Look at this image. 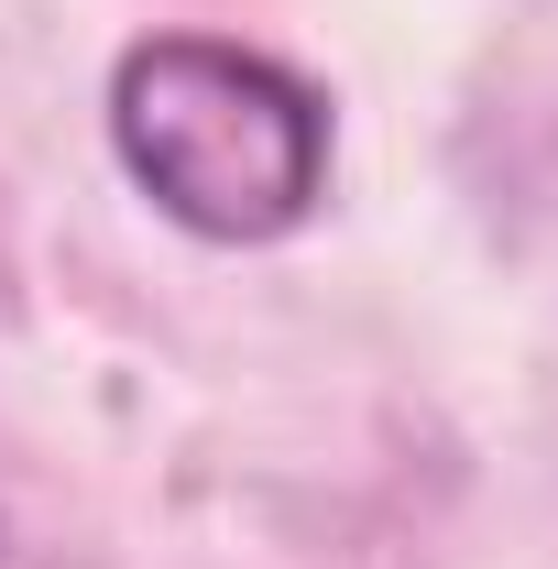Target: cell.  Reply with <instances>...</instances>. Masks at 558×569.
<instances>
[{"label": "cell", "mask_w": 558, "mask_h": 569, "mask_svg": "<svg viewBox=\"0 0 558 569\" xmlns=\"http://www.w3.org/2000/svg\"><path fill=\"white\" fill-rule=\"evenodd\" d=\"M110 153L198 241H285L329 198V99L219 33H142L110 67Z\"/></svg>", "instance_id": "obj_1"}, {"label": "cell", "mask_w": 558, "mask_h": 569, "mask_svg": "<svg viewBox=\"0 0 558 569\" xmlns=\"http://www.w3.org/2000/svg\"><path fill=\"white\" fill-rule=\"evenodd\" d=\"M0 548H11V526H0Z\"/></svg>", "instance_id": "obj_2"}]
</instances>
